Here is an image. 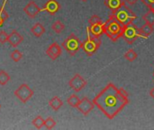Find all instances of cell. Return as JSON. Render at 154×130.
Wrapping results in <instances>:
<instances>
[{
	"label": "cell",
	"instance_id": "cell-34",
	"mask_svg": "<svg viewBox=\"0 0 154 130\" xmlns=\"http://www.w3.org/2000/svg\"><path fill=\"white\" fill-rule=\"evenodd\" d=\"M81 1H83V2H87L88 0H81Z\"/></svg>",
	"mask_w": 154,
	"mask_h": 130
},
{
	"label": "cell",
	"instance_id": "cell-26",
	"mask_svg": "<svg viewBox=\"0 0 154 130\" xmlns=\"http://www.w3.org/2000/svg\"><path fill=\"white\" fill-rule=\"evenodd\" d=\"M56 126V121L52 118H48L44 120V127L47 129H52Z\"/></svg>",
	"mask_w": 154,
	"mask_h": 130
},
{
	"label": "cell",
	"instance_id": "cell-28",
	"mask_svg": "<svg viewBox=\"0 0 154 130\" xmlns=\"http://www.w3.org/2000/svg\"><path fill=\"white\" fill-rule=\"evenodd\" d=\"M8 41V34L5 31L0 32V43L5 44Z\"/></svg>",
	"mask_w": 154,
	"mask_h": 130
},
{
	"label": "cell",
	"instance_id": "cell-35",
	"mask_svg": "<svg viewBox=\"0 0 154 130\" xmlns=\"http://www.w3.org/2000/svg\"><path fill=\"white\" fill-rule=\"evenodd\" d=\"M0 108H1V105H0Z\"/></svg>",
	"mask_w": 154,
	"mask_h": 130
},
{
	"label": "cell",
	"instance_id": "cell-5",
	"mask_svg": "<svg viewBox=\"0 0 154 130\" xmlns=\"http://www.w3.org/2000/svg\"><path fill=\"white\" fill-rule=\"evenodd\" d=\"M62 47L69 55L74 56L81 48V42L79 39V37L76 36V34L71 33L62 43Z\"/></svg>",
	"mask_w": 154,
	"mask_h": 130
},
{
	"label": "cell",
	"instance_id": "cell-6",
	"mask_svg": "<svg viewBox=\"0 0 154 130\" xmlns=\"http://www.w3.org/2000/svg\"><path fill=\"white\" fill-rule=\"evenodd\" d=\"M122 37L125 39V41L128 44H133L139 37V28L137 27L136 24L133 23L124 26V31H123V35Z\"/></svg>",
	"mask_w": 154,
	"mask_h": 130
},
{
	"label": "cell",
	"instance_id": "cell-27",
	"mask_svg": "<svg viewBox=\"0 0 154 130\" xmlns=\"http://www.w3.org/2000/svg\"><path fill=\"white\" fill-rule=\"evenodd\" d=\"M88 23H89V24L91 25V24H96L102 23V20H101V18H100L97 14H93V15L89 18Z\"/></svg>",
	"mask_w": 154,
	"mask_h": 130
},
{
	"label": "cell",
	"instance_id": "cell-4",
	"mask_svg": "<svg viewBox=\"0 0 154 130\" xmlns=\"http://www.w3.org/2000/svg\"><path fill=\"white\" fill-rule=\"evenodd\" d=\"M100 45H101V40L97 37L92 36L89 33L88 38L84 42H81V49L85 52V53L88 56L94 55L100 48Z\"/></svg>",
	"mask_w": 154,
	"mask_h": 130
},
{
	"label": "cell",
	"instance_id": "cell-19",
	"mask_svg": "<svg viewBox=\"0 0 154 130\" xmlns=\"http://www.w3.org/2000/svg\"><path fill=\"white\" fill-rule=\"evenodd\" d=\"M79 102H80L79 98L77 95H75V94L70 95V96L68 98V100H67V103H68L70 107H72V108H77L78 105L79 104Z\"/></svg>",
	"mask_w": 154,
	"mask_h": 130
},
{
	"label": "cell",
	"instance_id": "cell-31",
	"mask_svg": "<svg viewBox=\"0 0 154 130\" xmlns=\"http://www.w3.org/2000/svg\"><path fill=\"white\" fill-rule=\"evenodd\" d=\"M137 2H138V0H125V3L128 4L129 5H135Z\"/></svg>",
	"mask_w": 154,
	"mask_h": 130
},
{
	"label": "cell",
	"instance_id": "cell-7",
	"mask_svg": "<svg viewBox=\"0 0 154 130\" xmlns=\"http://www.w3.org/2000/svg\"><path fill=\"white\" fill-rule=\"evenodd\" d=\"M14 93L16 96V98H18L24 104L33 96V90L25 83L19 86V88L15 90Z\"/></svg>",
	"mask_w": 154,
	"mask_h": 130
},
{
	"label": "cell",
	"instance_id": "cell-14",
	"mask_svg": "<svg viewBox=\"0 0 154 130\" xmlns=\"http://www.w3.org/2000/svg\"><path fill=\"white\" fill-rule=\"evenodd\" d=\"M23 41V36L21 35L16 30H13L10 34H8V43L13 47H17Z\"/></svg>",
	"mask_w": 154,
	"mask_h": 130
},
{
	"label": "cell",
	"instance_id": "cell-24",
	"mask_svg": "<svg viewBox=\"0 0 154 130\" xmlns=\"http://www.w3.org/2000/svg\"><path fill=\"white\" fill-rule=\"evenodd\" d=\"M32 124L37 128V129H41L43 126H44V119H42V116H37L32 121Z\"/></svg>",
	"mask_w": 154,
	"mask_h": 130
},
{
	"label": "cell",
	"instance_id": "cell-32",
	"mask_svg": "<svg viewBox=\"0 0 154 130\" xmlns=\"http://www.w3.org/2000/svg\"><path fill=\"white\" fill-rule=\"evenodd\" d=\"M150 96L154 100V87H152L150 90Z\"/></svg>",
	"mask_w": 154,
	"mask_h": 130
},
{
	"label": "cell",
	"instance_id": "cell-11",
	"mask_svg": "<svg viewBox=\"0 0 154 130\" xmlns=\"http://www.w3.org/2000/svg\"><path fill=\"white\" fill-rule=\"evenodd\" d=\"M23 12L30 18H34L40 12H42V8H40L34 1H30L24 7Z\"/></svg>",
	"mask_w": 154,
	"mask_h": 130
},
{
	"label": "cell",
	"instance_id": "cell-8",
	"mask_svg": "<svg viewBox=\"0 0 154 130\" xmlns=\"http://www.w3.org/2000/svg\"><path fill=\"white\" fill-rule=\"evenodd\" d=\"M87 84H88L87 81L79 73H76L74 75V77L72 79H70V81H69V87L76 92L82 90L87 86Z\"/></svg>",
	"mask_w": 154,
	"mask_h": 130
},
{
	"label": "cell",
	"instance_id": "cell-9",
	"mask_svg": "<svg viewBox=\"0 0 154 130\" xmlns=\"http://www.w3.org/2000/svg\"><path fill=\"white\" fill-rule=\"evenodd\" d=\"M95 104L92 100H90L88 98L84 97L82 100H80L79 104L78 105L77 109L79 112H81L84 116H88L93 109H94Z\"/></svg>",
	"mask_w": 154,
	"mask_h": 130
},
{
	"label": "cell",
	"instance_id": "cell-15",
	"mask_svg": "<svg viewBox=\"0 0 154 130\" xmlns=\"http://www.w3.org/2000/svg\"><path fill=\"white\" fill-rule=\"evenodd\" d=\"M154 25L149 23H145L141 28H139V34L143 38H148L154 31Z\"/></svg>",
	"mask_w": 154,
	"mask_h": 130
},
{
	"label": "cell",
	"instance_id": "cell-17",
	"mask_svg": "<svg viewBox=\"0 0 154 130\" xmlns=\"http://www.w3.org/2000/svg\"><path fill=\"white\" fill-rule=\"evenodd\" d=\"M31 32L32 33L36 36V37H41L44 33H45V28L44 26L41 24V23H36L32 28H31Z\"/></svg>",
	"mask_w": 154,
	"mask_h": 130
},
{
	"label": "cell",
	"instance_id": "cell-18",
	"mask_svg": "<svg viewBox=\"0 0 154 130\" xmlns=\"http://www.w3.org/2000/svg\"><path fill=\"white\" fill-rule=\"evenodd\" d=\"M63 105V101L57 96L53 97L50 101H49V106L54 110V111H58Z\"/></svg>",
	"mask_w": 154,
	"mask_h": 130
},
{
	"label": "cell",
	"instance_id": "cell-3",
	"mask_svg": "<svg viewBox=\"0 0 154 130\" xmlns=\"http://www.w3.org/2000/svg\"><path fill=\"white\" fill-rule=\"evenodd\" d=\"M104 25H105V33L111 41L116 42L119 38L122 37L124 26L111 15L108 18V20L106 23H104Z\"/></svg>",
	"mask_w": 154,
	"mask_h": 130
},
{
	"label": "cell",
	"instance_id": "cell-30",
	"mask_svg": "<svg viewBox=\"0 0 154 130\" xmlns=\"http://www.w3.org/2000/svg\"><path fill=\"white\" fill-rule=\"evenodd\" d=\"M0 17H1L2 19H4L5 21V20H7V19H8V17H9L8 13L5 10L4 6H1V7H0Z\"/></svg>",
	"mask_w": 154,
	"mask_h": 130
},
{
	"label": "cell",
	"instance_id": "cell-23",
	"mask_svg": "<svg viewBox=\"0 0 154 130\" xmlns=\"http://www.w3.org/2000/svg\"><path fill=\"white\" fill-rule=\"evenodd\" d=\"M10 79L11 78H10L9 74L5 71H4V70L0 71V85H2V86L5 85L10 81Z\"/></svg>",
	"mask_w": 154,
	"mask_h": 130
},
{
	"label": "cell",
	"instance_id": "cell-20",
	"mask_svg": "<svg viewBox=\"0 0 154 130\" xmlns=\"http://www.w3.org/2000/svg\"><path fill=\"white\" fill-rule=\"evenodd\" d=\"M138 57V54L136 53V52L134 49H129L125 53V58L126 59V61L132 62L134 61H135Z\"/></svg>",
	"mask_w": 154,
	"mask_h": 130
},
{
	"label": "cell",
	"instance_id": "cell-1",
	"mask_svg": "<svg viewBox=\"0 0 154 130\" xmlns=\"http://www.w3.org/2000/svg\"><path fill=\"white\" fill-rule=\"evenodd\" d=\"M128 97L125 89L109 82L92 101L108 119H114L129 104Z\"/></svg>",
	"mask_w": 154,
	"mask_h": 130
},
{
	"label": "cell",
	"instance_id": "cell-36",
	"mask_svg": "<svg viewBox=\"0 0 154 130\" xmlns=\"http://www.w3.org/2000/svg\"><path fill=\"white\" fill-rule=\"evenodd\" d=\"M153 75H154V73H153Z\"/></svg>",
	"mask_w": 154,
	"mask_h": 130
},
{
	"label": "cell",
	"instance_id": "cell-22",
	"mask_svg": "<svg viewBox=\"0 0 154 130\" xmlns=\"http://www.w3.org/2000/svg\"><path fill=\"white\" fill-rule=\"evenodd\" d=\"M143 20H144L145 23H149L151 24L154 25V11L149 10L146 14L143 15Z\"/></svg>",
	"mask_w": 154,
	"mask_h": 130
},
{
	"label": "cell",
	"instance_id": "cell-33",
	"mask_svg": "<svg viewBox=\"0 0 154 130\" xmlns=\"http://www.w3.org/2000/svg\"><path fill=\"white\" fill-rule=\"evenodd\" d=\"M4 23H5V20H4V19H2V18L0 17V27H1V26H3Z\"/></svg>",
	"mask_w": 154,
	"mask_h": 130
},
{
	"label": "cell",
	"instance_id": "cell-29",
	"mask_svg": "<svg viewBox=\"0 0 154 130\" xmlns=\"http://www.w3.org/2000/svg\"><path fill=\"white\" fill-rule=\"evenodd\" d=\"M151 11H154V0H141Z\"/></svg>",
	"mask_w": 154,
	"mask_h": 130
},
{
	"label": "cell",
	"instance_id": "cell-16",
	"mask_svg": "<svg viewBox=\"0 0 154 130\" xmlns=\"http://www.w3.org/2000/svg\"><path fill=\"white\" fill-rule=\"evenodd\" d=\"M105 5H106L112 12L117 10L119 7H121L124 4H125L123 0H105L104 1Z\"/></svg>",
	"mask_w": 154,
	"mask_h": 130
},
{
	"label": "cell",
	"instance_id": "cell-2",
	"mask_svg": "<svg viewBox=\"0 0 154 130\" xmlns=\"http://www.w3.org/2000/svg\"><path fill=\"white\" fill-rule=\"evenodd\" d=\"M111 16L114 17L116 21H118L123 26L133 23L137 18L136 14L134 13V11H132V9L128 7L125 4H124L117 10L112 12Z\"/></svg>",
	"mask_w": 154,
	"mask_h": 130
},
{
	"label": "cell",
	"instance_id": "cell-25",
	"mask_svg": "<svg viewBox=\"0 0 154 130\" xmlns=\"http://www.w3.org/2000/svg\"><path fill=\"white\" fill-rule=\"evenodd\" d=\"M23 58V54L19 50H14L11 53V59L14 62H18L19 61H21V59Z\"/></svg>",
	"mask_w": 154,
	"mask_h": 130
},
{
	"label": "cell",
	"instance_id": "cell-12",
	"mask_svg": "<svg viewBox=\"0 0 154 130\" xmlns=\"http://www.w3.org/2000/svg\"><path fill=\"white\" fill-rule=\"evenodd\" d=\"M88 32L94 37L99 38L102 34L105 33V25L104 23H99L96 24H91L89 27H88Z\"/></svg>",
	"mask_w": 154,
	"mask_h": 130
},
{
	"label": "cell",
	"instance_id": "cell-10",
	"mask_svg": "<svg viewBox=\"0 0 154 130\" xmlns=\"http://www.w3.org/2000/svg\"><path fill=\"white\" fill-rule=\"evenodd\" d=\"M61 53H62V49L60 45L58 44L57 43H52L46 50V54L52 61H55L56 59H58V57H60Z\"/></svg>",
	"mask_w": 154,
	"mask_h": 130
},
{
	"label": "cell",
	"instance_id": "cell-21",
	"mask_svg": "<svg viewBox=\"0 0 154 130\" xmlns=\"http://www.w3.org/2000/svg\"><path fill=\"white\" fill-rule=\"evenodd\" d=\"M51 29L56 33H60L63 32V30L65 29V25L60 22V21H55L52 25H51Z\"/></svg>",
	"mask_w": 154,
	"mask_h": 130
},
{
	"label": "cell",
	"instance_id": "cell-13",
	"mask_svg": "<svg viewBox=\"0 0 154 130\" xmlns=\"http://www.w3.org/2000/svg\"><path fill=\"white\" fill-rule=\"evenodd\" d=\"M60 5L57 0H48L45 3L44 6L42 8V11H46L51 15H53L60 10Z\"/></svg>",
	"mask_w": 154,
	"mask_h": 130
}]
</instances>
